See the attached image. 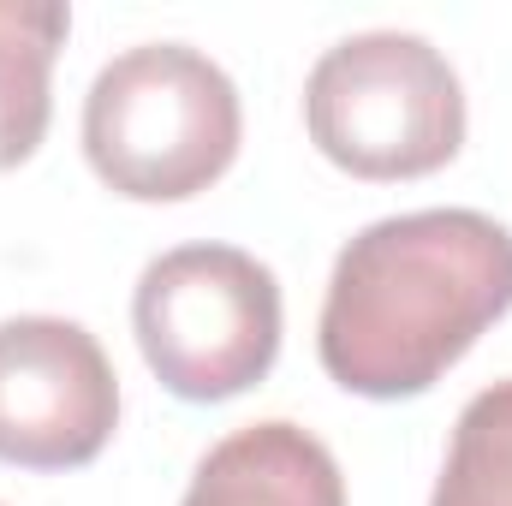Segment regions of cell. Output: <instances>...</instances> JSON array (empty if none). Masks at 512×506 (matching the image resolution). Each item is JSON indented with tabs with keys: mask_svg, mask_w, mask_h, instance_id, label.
<instances>
[{
	"mask_svg": "<svg viewBox=\"0 0 512 506\" xmlns=\"http://www.w3.org/2000/svg\"><path fill=\"white\" fill-rule=\"evenodd\" d=\"M512 310V233L483 209H417L364 227L328 274L316 352L364 399H411Z\"/></svg>",
	"mask_w": 512,
	"mask_h": 506,
	"instance_id": "6da1fadb",
	"label": "cell"
},
{
	"mask_svg": "<svg viewBox=\"0 0 512 506\" xmlns=\"http://www.w3.org/2000/svg\"><path fill=\"white\" fill-rule=\"evenodd\" d=\"M239 90L185 42H137L114 54L84 96V155L131 203H179L209 191L239 155Z\"/></svg>",
	"mask_w": 512,
	"mask_h": 506,
	"instance_id": "7a4b0ae2",
	"label": "cell"
},
{
	"mask_svg": "<svg viewBox=\"0 0 512 506\" xmlns=\"http://www.w3.org/2000/svg\"><path fill=\"white\" fill-rule=\"evenodd\" d=\"M304 126L352 179H423L465 143V90L429 36L364 30L310 66Z\"/></svg>",
	"mask_w": 512,
	"mask_h": 506,
	"instance_id": "3957f363",
	"label": "cell"
},
{
	"mask_svg": "<svg viewBox=\"0 0 512 506\" xmlns=\"http://www.w3.org/2000/svg\"><path fill=\"white\" fill-rule=\"evenodd\" d=\"M131 328L155 381L191 405L233 399L280 358V280L239 245H179L131 292Z\"/></svg>",
	"mask_w": 512,
	"mask_h": 506,
	"instance_id": "277c9868",
	"label": "cell"
},
{
	"mask_svg": "<svg viewBox=\"0 0 512 506\" xmlns=\"http://www.w3.org/2000/svg\"><path fill=\"white\" fill-rule=\"evenodd\" d=\"M120 429V376L102 340L66 316L0 322V465L72 471Z\"/></svg>",
	"mask_w": 512,
	"mask_h": 506,
	"instance_id": "5b68a950",
	"label": "cell"
},
{
	"mask_svg": "<svg viewBox=\"0 0 512 506\" xmlns=\"http://www.w3.org/2000/svg\"><path fill=\"white\" fill-rule=\"evenodd\" d=\"M179 506H346V477L310 429L268 417L215 441Z\"/></svg>",
	"mask_w": 512,
	"mask_h": 506,
	"instance_id": "8992f818",
	"label": "cell"
},
{
	"mask_svg": "<svg viewBox=\"0 0 512 506\" xmlns=\"http://www.w3.org/2000/svg\"><path fill=\"white\" fill-rule=\"evenodd\" d=\"M72 30V12L54 0H0V173L24 167L48 137V78Z\"/></svg>",
	"mask_w": 512,
	"mask_h": 506,
	"instance_id": "52a82bcc",
	"label": "cell"
},
{
	"mask_svg": "<svg viewBox=\"0 0 512 506\" xmlns=\"http://www.w3.org/2000/svg\"><path fill=\"white\" fill-rule=\"evenodd\" d=\"M429 506H512V381L483 387L459 411Z\"/></svg>",
	"mask_w": 512,
	"mask_h": 506,
	"instance_id": "ba28073f",
	"label": "cell"
}]
</instances>
